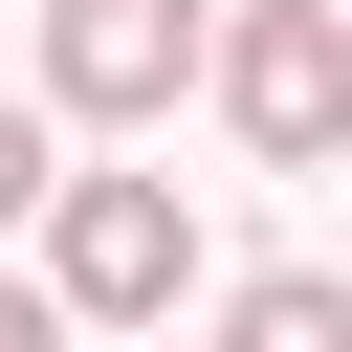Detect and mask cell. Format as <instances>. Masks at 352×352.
<instances>
[{"instance_id": "obj_1", "label": "cell", "mask_w": 352, "mask_h": 352, "mask_svg": "<svg viewBox=\"0 0 352 352\" xmlns=\"http://www.w3.org/2000/svg\"><path fill=\"white\" fill-rule=\"evenodd\" d=\"M198 88L242 110L264 176H330V154H352V22H330V0H242V22H198Z\"/></svg>"}, {"instance_id": "obj_2", "label": "cell", "mask_w": 352, "mask_h": 352, "mask_svg": "<svg viewBox=\"0 0 352 352\" xmlns=\"http://www.w3.org/2000/svg\"><path fill=\"white\" fill-rule=\"evenodd\" d=\"M22 220H44V308H88V330H154L198 286V198L176 176H44Z\"/></svg>"}, {"instance_id": "obj_3", "label": "cell", "mask_w": 352, "mask_h": 352, "mask_svg": "<svg viewBox=\"0 0 352 352\" xmlns=\"http://www.w3.org/2000/svg\"><path fill=\"white\" fill-rule=\"evenodd\" d=\"M198 22L220 0H44V110L66 132H154L198 88Z\"/></svg>"}, {"instance_id": "obj_4", "label": "cell", "mask_w": 352, "mask_h": 352, "mask_svg": "<svg viewBox=\"0 0 352 352\" xmlns=\"http://www.w3.org/2000/svg\"><path fill=\"white\" fill-rule=\"evenodd\" d=\"M330 330H352V308H330L308 264H264V286H242V352H330Z\"/></svg>"}, {"instance_id": "obj_5", "label": "cell", "mask_w": 352, "mask_h": 352, "mask_svg": "<svg viewBox=\"0 0 352 352\" xmlns=\"http://www.w3.org/2000/svg\"><path fill=\"white\" fill-rule=\"evenodd\" d=\"M44 176H66V132H44V110H22V88H0V220H22V198H44Z\"/></svg>"}, {"instance_id": "obj_6", "label": "cell", "mask_w": 352, "mask_h": 352, "mask_svg": "<svg viewBox=\"0 0 352 352\" xmlns=\"http://www.w3.org/2000/svg\"><path fill=\"white\" fill-rule=\"evenodd\" d=\"M44 330H66V308H44V286H22V264H0V352H44Z\"/></svg>"}]
</instances>
